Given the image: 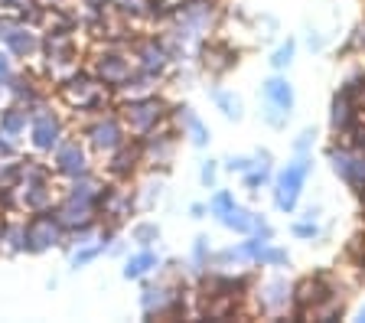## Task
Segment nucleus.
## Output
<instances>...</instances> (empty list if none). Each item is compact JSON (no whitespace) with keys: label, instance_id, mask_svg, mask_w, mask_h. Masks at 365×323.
Returning a JSON list of instances; mask_svg holds the SVG:
<instances>
[{"label":"nucleus","instance_id":"39448f33","mask_svg":"<svg viewBox=\"0 0 365 323\" xmlns=\"http://www.w3.org/2000/svg\"><path fill=\"white\" fill-rule=\"evenodd\" d=\"M26 124H30V111L23 105H14V108H7V111H0V131L10 134V138L26 134Z\"/></svg>","mask_w":365,"mask_h":323},{"label":"nucleus","instance_id":"ddd939ff","mask_svg":"<svg viewBox=\"0 0 365 323\" xmlns=\"http://www.w3.org/2000/svg\"><path fill=\"white\" fill-rule=\"evenodd\" d=\"M26 0H0V10H23Z\"/></svg>","mask_w":365,"mask_h":323},{"label":"nucleus","instance_id":"9d476101","mask_svg":"<svg viewBox=\"0 0 365 323\" xmlns=\"http://www.w3.org/2000/svg\"><path fill=\"white\" fill-rule=\"evenodd\" d=\"M10 78H14V72H10V59L4 53H0V85H4V88H7V82Z\"/></svg>","mask_w":365,"mask_h":323},{"label":"nucleus","instance_id":"7ed1b4c3","mask_svg":"<svg viewBox=\"0 0 365 323\" xmlns=\"http://www.w3.org/2000/svg\"><path fill=\"white\" fill-rule=\"evenodd\" d=\"M88 138H91V144H95V150H105V154L121 150V144H124V131H121V124L114 121V118H105V121L91 124Z\"/></svg>","mask_w":365,"mask_h":323},{"label":"nucleus","instance_id":"f03ea898","mask_svg":"<svg viewBox=\"0 0 365 323\" xmlns=\"http://www.w3.org/2000/svg\"><path fill=\"white\" fill-rule=\"evenodd\" d=\"M53 160H56V170L66 173V177H82L85 173V154L76 140H59L53 150Z\"/></svg>","mask_w":365,"mask_h":323},{"label":"nucleus","instance_id":"4468645a","mask_svg":"<svg viewBox=\"0 0 365 323\" xmlns=\"http://www.w3.org/2000/svg\"><path fill=\"white\" fill-rule=\"evenodd\" d=\"M0 248H4V225H0Z\"/></svg>","mask_w":365,"mask_h":323},{"label":"nucleus","instance_id":"20e7f679","mask_svg":"<svg viewBox=\"0 0 365 323\" xmlns=\"http://www.w3.org/2000/svg\"><path fill=\"white\" fill-rule=\"evenodd\" d=\"M4 46H7L16 59H26V56H33L39 49V39H36V33L23 30V26H14V30H10V36L4 39Z\"/></svg>","mask_w":365,"mask_h":323},{"label":"nucleus","instance_id":"1a4fd4ad","mask_svg":"<svg viewBox=\"0 0 365 323\" xmlns=\"http://www.w3.org/2000/svg\"><path fill=\"white\" fill-rule=\"evenodd\" d=\"M134 239L140 242V245H150V239H157V229H153V225H140V229L134 232Z\"/></svg>","mask_w":365,"mask_h":323},{"label":"nucleus","instance_id":"f257e3e1","mask_svg":"<svg viewBox=\"0 0 365 323\" xmlns=\"http://www.w3.org/2000/svg\"><path fill=\"white\" fill-rule=\"evenodd\" d=\"M62 235V219L59 212H49V209H39L26 222V252H46L49 245H56Z\"/></svg>","mask_w":365,"mask_h":323},{"label":"nucleus","instance_id":"f8f14e48","mask_svg":"<svg viewBox=\"0 0 365 323\" xmlns=\"http://www.w3.org/2000/svg\"><path fill=\"white\" fill-rule=\"evenodd\" d=\"M0 157H14V138L0 131Z\"/></svg>","mask_w":365,"mask_h":323},{"label":"nucleus","instance_id":"6e6552de","mask_svg":"<svg viewBox=\"0 0 365 323\" xmlns=\"http://www.w3.org/2000/svg\"><path fill=\"white\" fill-rule=\"evenodd\" d=\"M124 72H128V66H124L121 56H105L101 59V76L105 78H121Z\"/></svg>","mask_w":365,"mask_h":323},{"label":"nucleus","instance_id":"9b49d317","mask_svg":"<svg viewBox=\"0 0 365 323\" xmlns=\"http://www.w3.org/2000/svg\"><path fill=\"white\" fill-rule=\"evenodd\" d=\"M95 255H98V248H82V252H76V258H72V265H88L91 258H95Z\"/></svg>","mask_w":365,"mask_h":323},{"label":"nucleus","instance_id":"423d86ee","mask_svg":"<svg viewBox=\"0 0 365 323\" xmlns=\"http://www.w3.org/2000/svg\"><path fill=\"white\" fill-rule=\"evenodd\" d=\"M4 245L10 252H26V225H4Z\"/></svg>","mask_w":365,"mask_h":323},{"label":"nucleus","instance_id":"0eeeda50","mask_svg":"<svg viewBox=\"0 0 365 323\" xmlns=\"http://www.w3.org/2000/svg\"><path fill=\"white\" fill-rule=\"evenodd\" d=\"M153 265H157V258H153L150 252L137 255V258H130V262H128V268H124V277H140V275H147Z\"/></svg>","mask_w":365,"mask_h":323}]
</instances>
